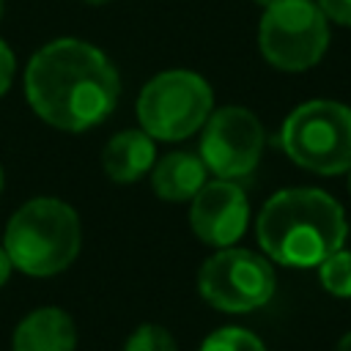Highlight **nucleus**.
Wrapping results in <instances>:
<instances>
[{
    "label": "nucleus",
    "mask_w": 351,
    "mask_h": 351,
    "mask_svg": "<svg viewBox=\"0 0 351 351\" xmlns=\"http://www.w3.org/2000/svg\"><path fill=\"white\" fill-rule=\"evenodd\" d=\"M25 96L44 123L60 132H88L115 110L121 77L99 47L55 38L30 58Z\"/></svg>",
    "instance_id": "nucleus-1"
},
{
    "label": "nucleus",
    "mask_w": 351,
    "mask_h": 351,
    "mask_svg": "<svg viewBox=\"0 0 351 351\" xmlns=\"http://www.w3.org/2000/svg\"><path fill=\"white\" fill-rule=\"evenodd\" d=\"M255 233L269 261L291 269H310L346 244L348 219L329 192L291 186L274 192L263 203Z\"/></svg>",
    "instance_id": "nucleus-2"
},
{
    "label": "nucleus",
    "mask_w": 351,
    "mask_h": 351,
    "mask_svg": "<svg viewBox=\"0 0 351 351\" xmlns=\"http://www.w3.org/2000/svg\"><path fill=\"white\" fill-rule=\"evenodd\" d=\"M82 244L77 211L58 197H33L22 203L3 233V250L14 269L30 277H55L66 271Z\"/></svg>",
    "instance_id": "nucleus-3"
},
{
    "label": "nucleus",
    "mask_w": 351,
    "mask_h": 351,
    "mask_svg": "<svg viewBox=\"0 0 351 351\" xmlns=\"http://www.w3.org/2000/svg\"><path fill=\"white\" fill-rule=\"evenodd\" d=\"M280 145L299 167L318 176L351 170V107L310 99L291 110L280 126Z\"/></svg>",
    "instance_id": "nucleus-4"
},
{
    "label": "nucleus",
    "mask_w": 351,
    "mask_h": 351,
    "mask_svg": "<svg viewBox=\"0 0 351 351\" xmlns=\"http://www.w3.org/2000/svg\"><path fill=\"white\" fill-rule=\"evenodd\" d=\"M134 110L145 134L176 143L203 129L214 110V90L197 71L167 69L143 85Z\"/></svg>",
    "instance_id": "nucleus-5"
},
{
    "label": "nucleus",
    "mask_w": 351,
    "mask_h": 351,
    "mask_svg": "<svg viewBox=\"0 0 351 351\" xmlns=\"http://www.w3.org/2000/svg\"><path fill=\"white\" fill-rule=\"evenodd\" d=\"M258 47L280 71L313 69L329 47V19L315 0H277L263 8Z\"/></svg>",
    "instance_id": "nucleus-6"
},
{
    "label": "nucleus",
    "mask_w": 351,
    "mask_h": 351,
    "mask_svg": "<svg viewBox=\"0 0 351 351\" xmlns=\"http://www.w3.org/2000/svg\"><path fill=\"white\" fill-rule=\"evenodd\" d=\"M277 280L266 255L241 247H219L197 271L203 302L222 313H252L274 296Z\"/></svg>",
    "instance_id": "nucleus-7"
},
{
    "label": "nucleus",
    "mask_w": 351,
    "mask_h": 351,
    "mask_svg": "<svg viewBox=\"0 0 351 351\" xmlns=\"http://www.w3.org/2000/svg\"><path fill=\"white\" fill-rule=\"evenodd\" d=\"M263 126L247 107H219L203 123L200 159L217 178L236 181L250 176L263 154Z\"/></svg>",
    "instance_id": "nucleus-8"
},
{
    "label": "nucleus",
    "mask_w": 351,
    "mask_h": 351,
    "mask_svg": "<svg viewBox=\"0 0 351 351\" xmlns=\"http://www.w3.org/2000/svg\"><path fill=\"white\" fill-rule=\"evenodd\" d=\"M189 225L211 247H233L250 225V203L236 181H206L189 200Z\"/></svg>",
    "instance_id": "nucleus-9"
},
{
    "label": "nucleus",
    "mask_w": 351,
    "mask_h": 351,
    "mask_svg": "<svg viewBox=\"0 0 351 351\" xmlns=\"http://www.w3.org/2000/svg\"><path fill=\"white\" fill-rule=\"evenodd\" d=\"M11 348L14 351H74L77 348L74 318L60 307H38L16 324Z\"/></svg>",
    "instance_id": "nucleus-10"
},
{
    "label": "nucleus",
    "mask_w": 351,
    "mask_h": 351,
    "mask_svg": "<svg viewBox=\"0 0 351 351\" xmlns=\"http://www.w3.org/2000/svg\"><path fill=\"white\" fill-rule=\"evenodd\" d=\"M156 162L154 137L143 129H123L112 134L101 151V167L110 181L115 184H134L140 181Z\"/></svg>",
    "instance_id": "nucleus-11"
},
{
    "label": "nucleus",
    "mask_w": 351,
    "mask_h": 351,
    "mask_svg": "<svg viewBox=\"0 0 351 351\" xmlns=\"http://www.w3.org/2000/svg\"><path fill=\"white\" fill-rule=\"evenodd\" d=\"M206 165L200 156L186 151L165 154L151 167V186L154 192L167 203H184L197 195V189L206 184Z\"/></svg>",
    "instance_id": "nucleus-12"
},
{
    "label": "nucleus",
    "mask_w": 351,
    "mask_h": 351,
    "mask_svg": "<svg viewBox=\"0 0 351 351\" xmlns=\"http://www.w3.org/2000/svg\"><path fill=\"white\" fill-rule=\"evenodd\" d=\"M318 280L326 293L337 299H351V252L340 247L337 252L326 255L318 263Z\"/></svg>",
    "instance_id": "nucleus-13"
},
{
    "label": "nucleus",
    "mask_w": 351,
    "mask_h": 351,
    "mask_svg": "<svg viewBox=\"0 0 351 351\" xmlns=\"http://www.w3.org/2000/svg\"><path fill=\"white\" fill-rule=\"evenodd\" d=\"M200 351H266V346L255 332L244 326H222L200 343Z\"/></svg>",
    "instance_id": "nucleus-14"
},
{
    "label": "nucleus",
    "mask_w": 351,
    "mask_h": 351,
    "mask_svg": "<svg viewBox=\"0 0 351 351\" xmlns=\"http://www.w3.org/2000/svg\"><path fill=\"white\" fill-rule=\"evenodd\" d=\"M123 351H178V346H176L173 335L165 326H159V324H143V326H137L129 335Z\"/></svg>",
    "instance_id": "nucleus-15"
},
{
    "label": "nucleus",
    "mask_w": 351,
    "mask_h": 351,
    "mask_svg": "<svg viewBox=\"0 0 351 351\" xmlns=\"http://www.w3.org/2000/svg\"><path fill=\"white\" fill-rule=\"evenodd\" d=\"M329 22L351 27V0H315Z\"/></svg>",
    "instance_id": "nucleus-16"
},
{
    "label": "nucleus",
    "mask_w": 351,
    "mask_h": 351,
    "mask_svg": "<svg viewBox=\"0 0 351 351\" xmlns=\"http://www.w3.org/2000/svg\"><path fill=\"white\" fill-rule=\"evenodd\" d=\"M14 69H16V60H14V49L0 38V99L5 96V90L11 88V80H14Z\"/></svg>",
    "instance_id": "nucleus-17"
},
{
    "label": "nucleus",
    "mask_w": 351,
    "mask_h": 351,
    "mask_svg": "<svg viewBox=\"0 0 351 351\" xmlns=\"http://www.w3.org/2000/svg\"><path fill=\"white\" fill-rule=\"evenodd\" d=\"M11 269H14V263H11L8 252H5V250H3V244H0V288L8 282V277H11Z\"/></svg>",
    "instance_id": "nucleus-18"
},
{
    "label": "nucleus",
    "mask_w": 351,
    "mask_h": 351,
    "mask_svg": "<svg viewBox=\"0 0 351 351\" xmlns=\"http://www.w3.org/2000/svg\"><path fill=\"white\" fill-rule=\"evenodd\" d=\"M335 351H351V332H346V335L340 337V343L335 346Z\"/></svg>",
    "instance_id": "nucleus-19"
},
{
    "label": "nucleus",
    "mask_w": 351,
    "mask_h": 351,
    "mask_svg": "<svg viewBox=\"0 0 351 351\" xmlns=\"http://www.w3.org/2000/svg\"><path fill=\"white\" fill-rule=\"evenodd\" d=\"M255 3H258V5H263V8H266V5H271V3H277V0H255Z\"/></svg>",
    "instance_id": "nucleus-20"
},
{
    "label": "nucleus",
    "mask_w": 351,
    "mask_h": 351,
    "mask_svg": "<svg viewBox=\"0 0 351 351\" xmlns=\"http://www.w3.org/2000/svg\"><path fill=\"white\" fill-rule=\"evenodd\" d=\"M85 3H90V5H101V3H110V0H85Z\"/></svg>",
    "instance_id": "nucleus-21"
},
{
    "label": "nucleus",
    "mask_w": 351,
    "mask_h": 351,
    "mask_svg": "<svg viewBox=\"0 0 351 351\" xmlns=\"http://www.w3.org/2000/svg\"><path fill=\"white\" fill-rule=\"evenodd\" d=\"M0 189H3V167H0Z\"/></svg>",
    "instance_id": "nucleus-22"
},
{
    "label": "nucleus",
    "mask_w": 351,
    "mask_h": 351,
    "mask_svg": "<svg viewBox=\"0 0 351 351\" xmlns=\"http://www.w3.org/2000/svg\"><path fill=\"white\" fill-rule=\"evenodd\" d=\"M0 16H3V0H0Z\"/></svg>",
    "instance_id": "nucleus-23"
},
{
    "label": "nucleus",
    "mask_w": 351,
    "mask_h": 351,
    "mask_svg": "<svg viewBox=\"0 0 351 351\" xmlns=\"http://www.w3.org/2000/svg\"><path fill=\"white\" fill-rule=\"evenodd\" d=\"M348 186H351V178H348Z\"/></svg>",
    "instance_id": "nucleus-24"
}]
</instances>
